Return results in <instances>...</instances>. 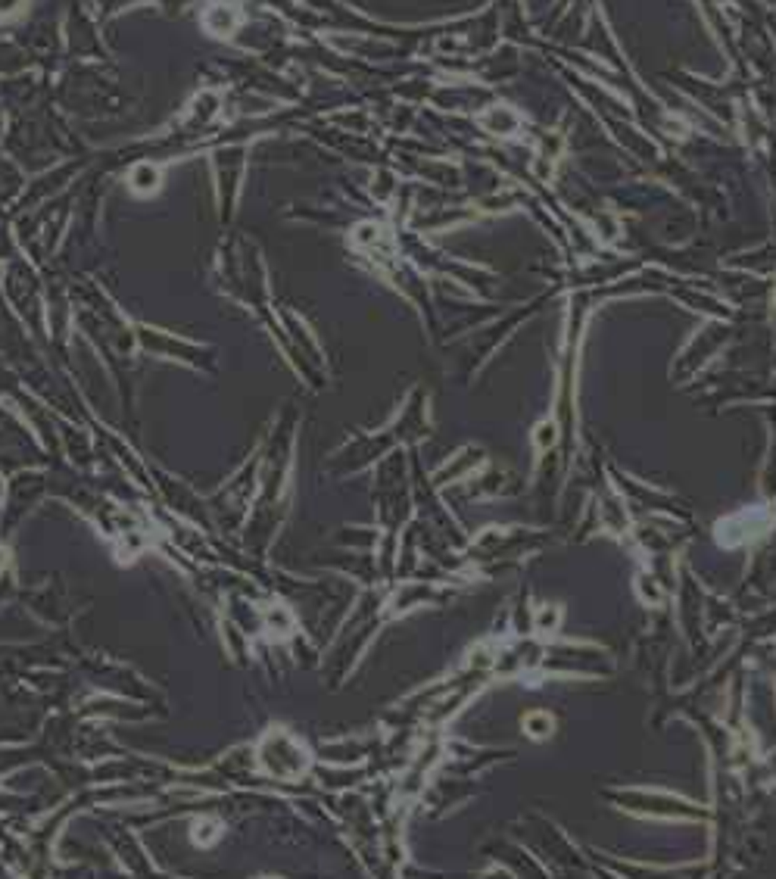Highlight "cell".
I'll use <instances>...</instances> for the list:
<instances>
[{"mask_svg":"<svg viewBox=\"0 0 776 879\" xmlns=\"http://www.w3.org/2000/svg\"><path fill=\"white\" fill-rule=\"evenodd\" d=\"M16 6H19V0H0V13H10Z\"/></svg>","mask_w":776,"mask_h":879,"instance_id":"cell-4","label":"cell"},{"mask_svg":"<svg viewBox=\"0 0 776 879\" xmlns=\"http://www.w3.org/2000/svg\"><path fill=\"white\" fill-rule=\"evenodd\" d=\"M206 25L209 31H216V35H231L234 25H237V16L228 10V6H212L206 13Z\"/></svg>","mask_w":776,"mask_h":879,"instance_id":"cell-1","label":"cell"},{"mask_svg":"<svg viewBox=\"0 0 776 879\" xmlns=\"http://www.w3.org/2000/svg\"><path fill=\"white\" fill-rule=\"evenodd\" d=\"M487 125L493 128V131H499V134H508V131H515L518 119H515V113H511V109L496 106V109H490V113H487Z\"/></svg>","mask_w":776,"mask_h":879,"instance_id":"cell-2","label":"cell"},{"mask_svg":"<svg viewBox=\"0 0 776 879\" xmlns=\"http://www.w3.org/2000/svg\"><path fill=\"white\" fill-rule=\"evenodd\" d=\"M131 184L138 187V191H150V187H156V169H153V166H141V169H134Z\"/></svg>","mask_w":776,"mask_h":879,"instance_id":"cell-3","label":"cell"}]
</instances>
